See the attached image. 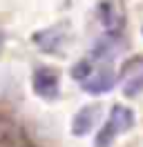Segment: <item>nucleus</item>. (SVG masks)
<instances>
[{
	"label": "nucleus",
	"instance_id": "6",
	"mask_svg": "<svg viewBox=\"0 0 143 147\" xmlns=\"http://www.w3.org/2000/svg\"><path fill=\"white\" fill-rule=\"evenodd\" d=\"M67 25H52L47 29H40L34 34L36 47H40L47 54H61L65 42H67Z\"/></svg>",
	"mask_w": 143,
	"mask_h": 147
},
{
	"label": "nucleus",
	"instance_id": "8",
	"mask_svg": "<svg viewBox=\"0 0 143 147\" xmlns=\"http://www.w3.org/2000/svg\"><path fill=\"white\" fill-rule=\"evenodd\" d=\"M11 129H14L11 120H7L5 116H0V140H5V138L11 136Z\"/></svg>",
	"mask_w": 143,
	"mask_h": 147
},
{
	"label": "nucleus",
	"instance_id": "9",
	"mask_svg": "<svg viewBox=\"0 0 143 147\" xmlns=\"http://www.w3.org/2000/svg\"><path fill=\"white\" fill-rule=\"evenodd\" d=\"M2 45H5V36L0 34V51H2Z\"/></svg>",
	"mask_w": 143,
	"mask_h": 147
},
{
	"label": "nucleus",
	"instance_id": "4",
	"mask_svg": "<svg viewBox=\"0 0 143 147\" xmlns=\"http://www.w3.org/2000/svg\"><path fill=\"white\" fill-rule=\"evenodd\" d=\"M92 60V58H89ZM94 63V60H92ZM118 83V74L112 69V65H103V63H94L89 76L80 83L83 92L92 94V96H101V94H107L114 89V85Z\"/></svg>",
	"mask_w": 143,
	"mask_h": 147
},
{
	"label": "nucleus",
	"instance_id": "5",
	"mask_svg": "<svg viewBox=\"0 0 143 147\" xmlns=\"http://www.w3.org/2000/svg\"><path fill=\"white\" fill-rule=\"evenodd\" d=\"M34 94L43 100H56L61 94V76L54 67H36L31 74Z\"/></svg>",
	"mask_w": 143,
	"mask_h": 147
},
{
	"label": "nucleus",
	"instance_id": "2",
	"mask_svg": "<svg viewBox=\"0 0 143 147\" xmlns=\"http://www.w3.org/2000/svg\"><path fill=\"white\" fill-rule=\"evenodd\" d=\"M96 20L103 27L105 36L121 38L127 25V9L123 0H101L96 7Z\"/></svg>",
	"mask_w": 143,
	"mask_h": 147
},
{
	"label": "nucleus",
	"instance_id": "3",
	"mask_svg": "<svg viewBox=\"0 0 143 147\" xmlns=\"http://www.w3.org/2000/svg\"><path fill=\"white\" fill-rule=\"evenodd\" d=\"M118 85L125 98H136L143 92V56H132L121 65Z\"/></svg>",
	"mask_w": 143,
	"mask_h": 147
},
{
	"label": "nucleus",
	"instance_id": "10",
	"mask_svg": "<svg viewBox=\"0 0 143 147\" xmlns=\"http://www.w3.org/2000/svg\"><path fill=\"white\" fill-rule=\"evenodd\" d=\"M25 147H31V145H25Z\"/></svg>",
	"mask_w": 143,
	"mask_h": 147
},
{
	"label": "nucleus",
	"instance_id": "7",
	"mask_svg": "<svg viewBox=\"0 0 143 147\" xmlns=\"http://www.w3.org/2000/svg\"><path fill=\"white\" fill-rule=\"evenodd\" d=\"M101 114H103V107H101L98 102H92V105L80 107V109L74 114V118H72V134L78 136V138L80 136H87L89 131L98 125Z\"/></svg>",
	"mask_w": 143,
	"mask_h": 147
},
{
	"label": "nucleus",
	"instance_id": "1",
	"mask_svg": "<svg viewBox=\"0 0 143 147\" xmlns=\"http://www.w3.org/2000/svg\"><path fill=\"white\" fill-rule=\"evenodd\" d=\"M134 123H136V116H134V111L130 107H125V105H112L105 125L98 129L96 138H94V147H112L116 136L130 131L134 127Z\"/></svg>",
	"mask_w": 143,
	"mask_h": 147
}]
</instances>
